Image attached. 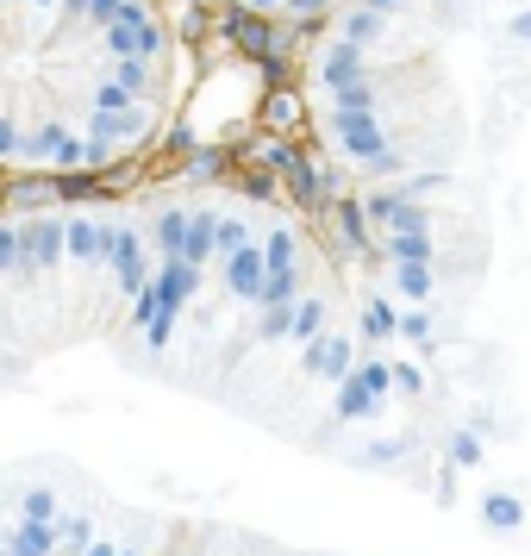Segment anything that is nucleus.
Masks as SVG:
<instances>
[{"label":"nucleus","instance_id":"nucleus-1","mask_svg":"<svg viewBox=\"0 0 531 556\" xmlns=\"http://www.w3.org/2000/svg\"><path fill=\"white\" fill-rule=\"evenodd\" d=\"M176 101L163 0H0V176H106L151 151Z\"/></svg>","mask_w":531,"mask_h":556},{"label":"nucleus","instance_id":"nucleus-2","mask_svg":"<svg viewBox=\"0 0 531 556\" xmlns=\"http://www.w3.org/2000/svg\"><path fill=\"white\" fill-rule=\"evenodd\" d=\"M238 7L256 13V20H276V26H306V20H326L344 0H238Z\"/></svg>","mask_w":531,"mask_h":556}]
</instances>
